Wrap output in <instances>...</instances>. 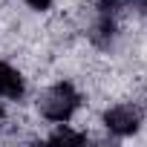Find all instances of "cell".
I'll return each instance as SVG.
<instances>
[{
    "mask_svg": "<svg viewBox=\"0 0 147 147\" xmlns=\"http://www.w3.org/2000/svg\"><path fill=\"white\" fill-rule=\"evenodd\" d=\"M78 104H81V95L75 92V87H72L69 81H61V84H55L43 98H40V113L49 118V121H69L72 118V113L78 110Z\"/></svg>",
    "mask_w": 147,
    "mask_h": 147,
    "instance_id": "obj_1",
    "label": "cell"
},
{
    "mask_svg": "<svg viewBox=\"0 0 147 147\" xmlns=\"http://www.w3.org/2000/svg\"><path fill=\"white\" fill-rule=\"evenodd\" d=\"M104 124H107V130H113L115 136H130V133L138 130L141 115H138V110H136L133 104H118V107H113V110L104 113Z\"/></svg>",
    "mask_w": 147,
    "mask_h": 147,
    "instance_id": "obj_2",
    "label": "cell"
},
{
    "mask_svg": "<svg viewBox=\"0 0 147 147\" xmlns=\"http://www.w3.org/2000/svg\"><path fill=\"white\" fill-rule=\"evenodd\" d=\"M23 78L15 66H9L6 61H0V95L3 98H20L23 95Z\"/></svg>",
    "mask_w": 147,
    "mask_h": 147,
    "instance_id": "obj_3",
    "label": "cell"
},
{
    "mask_svg": "<svg viewBox=\"0 0 147 147\" xmlns=\"http://www.w3.org/2000/svg\"><path fill=\"white\" fill-rule=\"evenodd\" d=\"M49 141H55V144H61V141H63V144H81L84 136H81V133H72V130H66V127H61L58 133L49 136Z\"/></svg>",
    "mask_w": 147,
    "mask_h": 147,
    "instance_id": "obj_4",
    "label": "cell"
},
{
    "mask_svg": "<svg viewBox=\"0 0 147 147\" xmlns=\"http://www.w3.org/2000/svg\"><path fill=\"white\" fill-rule=\"evenodd\" d=\"M26 3H29L32 9H49V3H52V0H26Z\"/></svg>",
    "mask_w": 147,
    "mask_h": 147,
    "instance_id": "obj_5",
    "label": "cell"
},
{
    "mask_svg": "<svg viewBox=\"0 0 147 147\" xmlns=\"http://www.w3.org/2000/svg\"><path fill=\"white\" fill-rule=\"evenodd\" d=\"M0 118H3V107H0Z\"/></svg>",
    "mask_w": 147,
    "mask_h": 147,
    "instance_id": "obj_6",
    "label": "cell"
},
{
    "mask_svg": "<svg viewBox=\"0 0 147 147\" xmlns=\"http://www.w3.org/2000/svg\"><path fill=\"white\" fill-rule=\"evenodd\" d=\"M144 9H147V0H144Z\"/></svg>",
    "mask_w": 147,
    "mask_h": 147,
    "instance_id": "obj_7",
    "label": "cell"
}]
</instances>
